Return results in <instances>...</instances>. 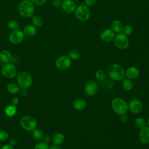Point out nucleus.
Wrapping results in <instances>:
<instances>
[{"instance_id":"5","label":"nucleus","mask_w":149,"mask_h":149,"mask_svg":"<svg viewBox=\"0 0 149 149\" xmlns=\"http://www.w3.org/2000/svg\"><path fill=\"white\" fill-rule=\"evenodd\" d=\"M22 127L25 130L31 132L34 130L37 126V120L36 119L30 115L23 116L20 121Z\"/></svg>"},{"instance_id":"29","label":"nucleus","mask_w":149,"mask_h":149,"mask_svg":"<svg viewBox=\"0 0 149 149\" xmlns=\"http://www.w3.org/2000/svg\"><path fill=\"white\" fill-rule=\"evenodd\" d=\"M95 77L97 80L102 81L106 79V73L103 70L99 69L95 72Z\"/></svg>"},{"instance_id":"35","label":"nucleus","mask_w":149,"mask_h":149,"mask_svg":"<svg viewBox=\"0 0 149 149\" xmlns=\"http://www.w3.org/2000/svg\"><path fill=\"white\" fill-rule=\"evenodd\" d=\"M95 2L96 0H84V4L88 8L93 6L95 4Z\"/></svg>"},{"instance_id":"20","label":"nucleus","mask_w":149,"mask_h":149,"mask_svg":"<svg viewBox=\"0 0 149 149\" xmlns=\"http://www.w3.org/2000/svg\"><path fill=\"white\" fill-rule=\"evenodd\" d=\"M111 27L115 33H122L123 28V24L121 21L119 20H114L111 24Z\"/></svg>"},{"instance_id":"9","label":"nucleus","mask_w":149,"mask_h":149,"mask_svg":"<svg viewBox=\"0 0 149 149\" xmlns=\"http://www.w3.org/2000/svg\"><path fill=\"white\" fill-rule=\"evenodd\" d=\"M56 67L61 70H66L70 68L72 64V60L68 55H63L58 57L55 61Z\"/></svg>"},{"instance_id":"16","label":"nucleus","mask_w":149,"mask_h":149,"mask_svg":"<svg viewBox=\"0 0 149 149\" xmlns=\"http://www.w3.org/2000/svg\"><path fill=\"white\" fill-rule=\"evenodd\" d=\"M139 74L140 70L136 66H130L125 70V76L131 80L137 79Z\"/></svg>"},{"instance_id":"10","label":"nucleus","mask_w":149,"mask_h":149,"mask_svg":"<svg viewBox=\"0 0 149 149\" xmlns=\"http://www.w3.org/2000/svg\"><path fill=\"white\" fill-rule=\"evenodd\" d=\"M24 34L23 30L18 29L16 30L12 31L9 34L8 39L10 43L13 44H18L21 43L24 39Z\"/></svg>"},{"instance_id":"11","label":"nucleus","mask_w":149,"mask_h":149,"mask_svg":"<svg viewBox=\"0 0 149 149\" xmlns=\"http://www.w3.org/2000/svg\"><path fill=\"white\" fill-rule=\"evenodd\" d=\"M143 108L142 102L138 99H132L128 104V110L134 114L140 113Z\"/></svg>"},{"instance_id":"6","label":"nucleus","mask_w":149,"mask_h":149,"mask_svg":"<svg viewBox=\"0 0 149 149\" xmlns=\"http://www.w3.org/2000/svg\"><path fill=\"white\" fill-rule=\"evenodd\" d=\"M18 85L21 88L27 89L33 84V78L31 76L26 72H21L17 76Z\"/></svg>"},{"instance_id":"18","label":"nucleus","mask_w":149,"mask_h":149,"mask_svg":"<svg viewBox=\"0 0 149 149\" xmlns=\"http://www.w3.org/2000/svg\"><path fill=\"white\" fill-rule=\"evenodd\" d=\"M23 31L25 36L29 37H33L37 33V29L32 24H27L23 28Z\"/></svg>"},{"instance_id":"2","label":"nucleus","mask_w":149,"mask_h":149,"mask_svg":"<svg viewBox=\"0 0 149 149\" xmlns=\"http://www.w3.org/2000/svg\"><path fill=\"white\" fill-rule=\"evenodd\" d=\"M18 12L24 18L31 17L34 13V5L30 0H22L19 4Z\"/></svg>"},{"instance_id":"38","label":"nucleus","mask_w":149,"mask_h":149,"mask_svg":"<svg viewBox=\"0 0 149 149\" xmlns=\"http://www.w3.org/2000/svg\"><path fill=\"white\" fill-rule=\"evenodd\" d=\"M11 102H12V105L16 106L19 103V98L16 97H13L12 99Z\"/></svg>"},{"instance_id":"3","label":"nucleus","mask_w":149,"mask_h":149,"mask_svg":"<svg viewBox=\"0 0 149 149\" xmlns=\"http://www.w3.org/2000/svg\"><path fill=\"white\" fill-rule=\"evenodd\" d=\"M113 111L118 115L126 114L128 111V104L125 100L121 97L113 98L111 102Z\"/></svg>"},{"instance_id":"41","label":"nucleus","mask_w":149,"mask_h":149,"mask_svg":"<svg viewBox=\"0 0 149 149\" xmlns=\"http://www.w3.org/2000/svg\"><path fill=\"white\" fill-rule=\"evenodd\" d=\"M1 149H13V147L10 144H5L1 147Z\"/></svg>"},{"instance_id":"44","label":"nucleus","mask_w":149,"mask_h":149,"mask_svg":"<svg viewBox=\"0 0 149 149\" xmlns=\"http://www.w3.org/2000/svg\"><path fill=\"white\" fill-rule=\"evenodd\" d=\"M147 125H148V126L149 127V117L148 118V119H147Z\"/></svg>"},{"instance_id":"15","label":"nucleus","mask_w":149,"mask_h":149,"mask_svg":"<svg viewBox=\"0 0 149 149\" xmlns=\"http://www.w3.org/2000/svg\"><path fill=\"white\" fill-rule=\"evenodd\" d=\"M139 140L143 144H149V127L147 126L140 129L139 133Z\"/></svg>"},{"instance_id":"13","label":"nucleus","mask_w":149,"mask_h":149,"mask_svg":"<svg viewBox=\"0 0 149 149\" xmlns=\"http://www.w3.org/2000/svg\"><path fill=\"white\" fill-rule=\"evenodd\" d=\"M115 33L111 29H105L100 34V38L104 42H111L113 41Z\"/></svg>"},{"instance_id":"36","label":"nucleus","mask_w":149,"mask_h":149,"mask_svg":"<svg viewBox=\"0 0 149 149\" xmlns=\"http://www.w3.org/2000/svg\"><path fill=\"white\" fill-rule=\"evenodd\" d=\"M63 1L62 0H52V5L55 8H59L62 6Z\"/></svg>"},{"instance_id":"21","label":"nucleus","mask_w":149,"mask_h":149,"mask_svg":"<svg viewBox=\"0 0 149 149\" xmlns=\"http://www.w3.org/2000/svg\"><path fill=\"white\" fill-rule=\"evenodd\" d=\"M65 136L62 133H56L52 137V141L55 145L60 146L65 142Z\"/></svg>"},{"instance_id":"22","label":"nucleus","mask_w":149,"mask_h":149,"mask_svg":"<svg viewBox=\"0 0 149 149\" xmlns=\"http://www.w3.org/2000/svg\"><path fill=\"white\" fill-rule=\"evenodd\" d=\"M122 87L126 91H130L133 87V83L131 79L124 78L122 80Z\"/></svg>"},{"instance_id":"45","label":"nucleus","mask_w":149,"mask_h":149,"mask_svg":"<svg viewBox=\"0 0 149 149\" xmlns=\"http://www.w3.org/2000/svg\"><path fill=\"white\" fill-rule=\"evenodd\" d=\"M62 1H67V0H62Z\"/></svg>"},{"instance_id":"8","label":"nucleus","mask_w":149,"mask_h":149,"mask_svg":"<svg viewBox=\"0 0 149 149\" xmlns=\"http://www.w3.org/2000/svg\"><path fill=\"white\" fill-rule=\"evenodd\" d=\"M1 73L5 77L12 79L16 75L17 69L15 65L12 63H6L1 68Z\"/></svg>"},{"instance_id":"47","label":"nucleus","mask_w":149,"mask_h":149,"mask_svg":"<svg viewBox=\"0 0 149 149\" xmlns=\"http://www.w3.org/2000/svg\"><path fill=\"white\" fill-rule=\"evenodd\" d=\"M73 1H78V0H73Z\"/></svg>"},{"instance_id":"23","label":"nucleus","mask_w":149,"mask_h":149,"mask_svg":"<svg viewBox=\"0 0 149 149\" xmlns=\"http://www.w3.org/2000/svg\"><path fill=\"white\" fill-rule=\"evenodd\" d=\"M7 90L9 93L15 94L20 91V86L15 83H10L7 86Z\"/></svg>"},{"instance_id":"42","label":"nucleus","mask_w":149,"mask_h":149,"mask_svg":"<svg viewBox=\"0 0 149 149\" xmlns=\"http://www.w3.org/2000/svg\"><path fill=\"white\" fill-rule=\"evenodd\" d=\"M20 94L22 95L23 96H25L27 95V89H25V88H22L21 90L20 91Z\"/></svg>"},{"instance_id":"25","label":"nucleus","mask_w":149,"mask_h":149,"mask_svg":"<svg viewBox=\"0 0 149 149\" xmlns=\"http://www.w3.org/2000/svg\"><path fill=\"white\" fill-rule=\"evenodd\" d=\"M16 112H17V108L15 105H8L5 109V114L9 117L13 116L14 115H15Z\"/></svg>"},{"instance_id":"31","label":"nucleus","mask_w":149,"mask_h":149,"mask_svg":"<svg viewBox=\"0 0 149 149\" xmlns=\"http://www.w3.org/2000/svg\"><path fill=\"white\" fill-rule=\"evenodd\" d=\"M33 136L36 140H41L44 137L43 132L40 129L36 128L33 130Z\"/></svg>"},{"instance_id":"28","label":"nucleus","mask_w":149,"mask_h":149,"mask_svg":"<svg viewBox=\"0 0 149 149\" xmlns=\"http://www.w3.org/2000/svg\"><path fill=\"white\" fill-rule=\"evenodd\" d=\"M134 124L137 128L140 129L146 126V121L143 118L138 117L135 119Z\"/></svg>"},{"instance_id":"46","label":"nucleus","mask_w":149,"mask_h":149,"mask_svg":"<svg viewBox=\"0 0 149 149\" xmlns=\"http://www.w3.org/2000/svg\"><path fill=\"white\" fill-rule=\"evenodd\" d=\"M1 144H0V149H1Z\"/></svg>"},{"instance_id":"4","label":"nucleus","mask_w":149,"mask_h":149,"mask_svg":"<svg viewBox=\"0 0 149 149\" xmlns=\"http://www.w3.org/2000/svg\"><path fill=\"white\" fill-rule=\"evenodd\" d=\"M74 13L76 18L81 22L87 21L91 16L89 8L84 4H80L77 6Z\"/></svg>"},{"instance_id":"33","label":"nucleus","mask_w":149,"mask_h":149,"mask_svg":"<svg viewBox=\"0 0 149 149\" xmlns=\"http://www.w3.org/2000/svg\"><path fill=\"white\" fill-rule=\"evenodd\" d=\"M9 137V134L7 131L4 130H0V141H3L6 140Z\"/></svg>"},{"instance_id":"1","label":"nucleus","mask_w":149,"mask_h":149,"mask_svg":"<svg viewBox=\"0 0 149 149\" xmlns=\"http://www.w3.org/2000/svg\"><path fill=\"white\" fill-rule=\"evenodd\" d=\"M109 76L116 81H122L125 77V70L118 63L110 65L107 69Z\"/></svg>"},{"instance_id":"12","label":"nucleus","mask_w":149,"mask_h":149,"mask_svg":"<svg viewBox=\"0 0 149 149\" xmlns=\"http://www.w3.org/2000/svg\"><path fill=\"white\" fill-rule=\"evenodd\" d=\"M98 84L93 80L88 81L84 85V91L85 94L89 96L92 97L95 95L98 91Z\"/></svg>"},{"instance_id":"43","label":"nucleus","mask_w":149,"mask_h":149,"mask_svg":"<svg viewBox=\"0 0 149 149\" xmlns=\"http://www.w3.org/2000/svg\"><path fill=\"white\" fill-rule=\"evenodd\" d=\"M49 149H63L62 147H61L59 146H57V145H53L52 146H51Z\"/></svg>"},{"instance_id":"26","label":"nucleus","mask_w":149,"mask_h":149,"mask_svg":"<svg viewBox=\"0 0 149 149\" xmlns=\"http://www.w3.org/2000/svg\"><path fill=\"white\" fill-rule=\"evenodd\" d=\"M7 26L9 29L12 31L20 29V24L19 23L15 20H10L7 23Z\"/></svg>"},{"instance_id":"7","label":"nucleus","mask_w":149,"mask_h":149,"mask_svg":"<svg viewBox=\"0 0 149 149\" xmlns=\"http://www.w3.org/2000/svg\"><path fill=\"white\" fill-rule=\"evenodd\" d=\"M113 42L115 47L120 50L127 49L129 45V40L126 35L122 33H117L113 39Z\"/></svg>"},{"instance_id":"48","label":"nucleus","mask_w":149,"mask_h":149,"mask_svg":"<svg viewBox=\"0 0 149 149\" xmlns=\"http://www.w3.org/2000/svg\"><path fill=\"white\" fill-rule=\"evenodd\" d=\"M0 62H1V59H0Z\"/></svg>"},{"instance_id":"14","label":"nucleus","mask_w":149,"mask_h":149,"mask_svg":"<svg viewBox=\"0 0 149 149\" xmlns=\"http://www.w3.org/2000/svg\"><path fill=\"white\" fill-rule=\"evenodd\" d=\"M76 4L73 0H67L63 1L61 6L62 10L68 14L73 13L76 8Z\"/></svg>"},{"instance_id":"32","label":"nucleus","mask_w":149,"mask_h":149,"mask_svg":"<svg viewBox=\"0 0 149 149\" xmlns=\"http://www.w3.org/2000/svg\"><path fill=\"white\" fill-rule=\"evenodd\" d=\"M48 144L44 142H40L36 144L34 147V149H49Z\"/></svg>"},{"instance_id":"17","label":"nucleus","mask_w":149,"mask_h":149,"mask_svg":"<svg viewBox=\"0 0 149 149\" xmlns=\"http://www.w3.org/2000/svg\"><path fill=\"white\" fill-rule=\"evenodd\" d=\"M72 107L77 111H82L86 108L87 102L83 98H76L72 102Z\"/></svg>"},{"instance_id":"37","label":"nucleus","mask_w":149,"mask_h":149,"mask_svg":"<svg viewBox=\"0 0 149 149\" xmlns=\"http://www.w3.org/2000/svg\"><path fill=\"white\" fill-rule=\"evenodd\" d=\"M120 120L122 123H126L129 121V118L126 114H123V115H120Z\"/></svg>"},{"instance_id":"30","label":"nucleus","mask_w":149,"mask_h":149,"mask_svg":"<svg viewBox=\"0 0 149 149\" xmlns=\"http://www.w3.org/2000/svg\"><path fill=\"white\" fill-rule=\"evenodd\" d=\"M133 31V27L130 24H126L123 26V28L122 29V33L126 35V36H130L132 34Z\"/></svg>"},{"instance_id":"27","label":"nucleus","mask_w":149,"mask_h":149,"mask_svg":"<svg viewBox=\"0 0 149 149\" xmlns=\"http://www.w3.org/2000/svg\"><path fill=\"white\" fill-rule=\"evenodd\" d=\"M68 56L71 60H77L80 58V53L76 49H72L69 51L68 54Z\"/></svg>"},{"instance_id":"19","label":"nucleus","mask_w":149,"mask_h":149,"mask_svg":"<svg viewBox=\"0 0 149 149\" xmlns=\"http://www.w3.org/2000/svg\"><path fill=\"white\" fill-rule=\"evenodd\" d=\"M0 59L3 63H9L12 59L11 52L7 49H3L0 52Z\"/></svg>"},{"instance_id":"24","label":"nucleus","mask_w":149,"mask_h":149,"mask_svg":"<svg viewBox=\"0 0 149 149\" xmlns=\"http://www.w3.org/2000/svg\"><path fill=\"white\" fill-rule=\"evenodd\" d=\"M31 21L33 25H34L35 27H40L43 25V20L42 19L37 15H33L31 17Z\"/></svg>"},{"instance_id":"34","label":"nucleus","mask_w":149,"mask_h":149,"mask_svg":"<svg viewBox=\"0 0 149 149\" xmlns=\"http://www.w3.org/2000/svg\"><path fill=\"white\" fill-rule=\"evenodd\" d=\"M30 1L34 4V5L36 6H41L44 5L47 0H30Z\"/></svg>"},{"instance_id":"39","label":"nucleus","mask_w":149,"mask_h":149,"mask_svg":"<svg viewBox=\"0 0 149 149\" xmlns=\"http://www.w3.org/2000/svg\"><path fill=\"white\" fill-rule=\"evenodd\" d=\"M42 139H43V142L46 143L47 144H48L51 141V138L49 136H45L43 137Z\"/></svg>"},{"instance_id":"40","label":"nucleus","mask_w":149,"mask_h":149,"mask_svg":"<svg viewBox=\"0 0 149 149\" xmlns=\"http://www.w3.org/2000/svg\"><path fill=\"white\" fill-rule=\"evenodd\" d=\"M16 143H17V140H16V139L15 138H12V139H11L9 140V144L10 146H15Z\"/></svg>"}]
</instances>
